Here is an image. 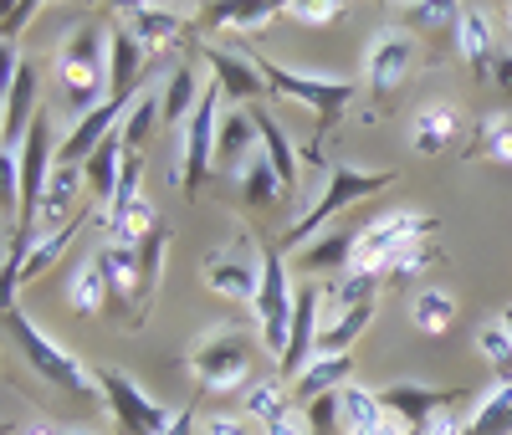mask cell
Returning <instances> with one entry per match:
<instances>
[{"label":"cell","instance_id":"f1b7e54d","mask_svg":"<svg viewBox=\"0 0 512 435\" xmlns=\"http://www.w3.org/2000/svg\"><path fill=\"white\" fill-rule=\"evenodd\" d=\"M67 302H72V313H82V318H93V313L108 308V277H103V267H98V256H93V261H82V267L72 272V282H67Z\"/></svg>","mask_w":512,"mask_h":435},{"label":"cell","instance_id":"db71d44e","mask_svg":"<svg viewBox=\"0 0 512 435\" xmlns=\"http://www.w3.org/2000/svg\"><path fill=\"white\" fill-rule=\"evenodd\" d=\"M507 21H512V6H507Z\"/></svg>","mask_w":512,"mask_h":435},{"label":"cell","instance_id":"3957f363","mask_svg":"<svg viewBox=\"0 0 512 435\" xmlns=\"http://www.w3.org/2000/svg\"><path fill=\"white\" fill-rule=\"evenodd\" d=\"M395 185V174L390 169H354V164H333V174H328V185H323V195H318V205L308 210V215H297L292 221V231L277 241V251L287 256V251H297V246H313V236H318V226L323 221H333L344 205H354V200H369V195H379V190H390Z\"/></svg>","mask_w":512,"mask_h":435},{"label":"cell","instance_id":"74e56055","mask_svg":"<svg viewBox=\"0 0 512 435\" xmlns=\"http://www.w3.org/2000/svg\"><path fill=\"white\" fill-rule=\"evenodd\" d=\"M477 343H482V354H487V364H492L497 384H512V338L502 333V323H487Z\"/></svg>","mask_w":512,"mask_h":435},{"label":"cell","instance_id":"d4e9b609","mask_svg":"<svg viewBox=\"0 0 512 435\" xmlns=\"http://www.w3.org/2000/svg\"><path fill=\"white\" fill-rule=\"evenodd\" d=\"M354 241L359 231H328L303 251V272H323V277H349V261H354Z\"/></svg>","mask_w":512,"mask_h":435},{"label":"cell","instance_id":"cb8c5ba5","mask_svg":"<svg viewBox=\"0 0 512 435\" xmlns=\"http://www.w3.org/2000/svg\"><path fill=\"white\" fill-rule=\"evenodd\" d=\"M251 118H256V134H262V154H267V164L277 169L282 190L297 195V154H292V144H287V134H282V123L267 118V108H251Z\"/></svg>","mask_w":512,"mask_h":435},{"label":"cell","instance_id":"8fae6325","mask_svg":"<svg viewBox=\"0 0 512 435\" xmlns=\"http://www.w3.org/2000/svg\"><path fill=\"white\" fill-rule=\"evenodd\" d=\"M36 123V67L16 62V47H6V123H0V139H6V154L21 149V128Z\"/></svg>","mask_w":512,"mask_h":435},{"label":"cell","instance_id":"5b68a950","mask_svg":"<svg viewBox=\"0 0 512 435\" xmlns=\"http://www.w3.org/2000/svg\"><path fill=\"white\" fill-rule=\"evenodd\" d=\"M251 67L267 77L272 93L313 108V113H318V128L338 123V118L349 113V103H354V82H344V77H308V72H292V67H282V62H267V57H256Z\"/></svg>","mask_w":512,"mask_h":435},{"label":"cell","instance_id":"7a4b0ae2","mask_svg":"<svg viewBox=\"0 0 512 435\" xmlns=\"http://www.w3.org/2000/svg\"><path fill=\"white\" fill-rule=\"evenodd\" d=\"M6 333L16 338V348H21V359L47 379V384H57L62 395H77V400H98V374H88L82 369V359L72 354L67 343H57V338H47L41 333L16 302L6 308Z\"/></svg>","mask_w":512,"mask_h":435},{"label":"cell","instance_id":"44dd1931","mask_svg":"<svg viewBox=\"0 0 512 435\" xmlns=\"http://www.w3.org/2000/svg\"><path fill=\"white\" fill-rule=\"evenodd\" d=\"M205 62L216 67V87L231 98V103H262V93H267V77L256 72V67H246L241 57H231V52H216V47H205Z\"/></svg>","mask_w":512,"mask_h":435},{"label":"cell","instance_id":"9c48e42d","mask_svg":"<svg viewBox=\"0 0 512 435\" xmlns=\"http://www.w3.org/2000/svg\"><path fill=\"white\" fill-rule=\"evenodd\" d=\"M98 389H103V400L113 405L123 435H164L169 425H175V415H169L159 400H149L144 389L128 379V374H118V369H103L98 374Z\"/></svg>","mask_w":512,"mask_h":435},{"label":"cell","instance_id":"d6986e66","mask_svg":"<svg viewBox=\"0 0 512 435\" xmlns=\"http://www.w3.org/2000/svg\"><path fill=\"white\" fill-rule=\"evenodd\" d=\"M456 134H461V113H456L451 103H425V108L415 113V123H410V144H415L425 159L441 154V149H451Z\"/></svg>","mask_w":512,"mask_h":435},{"label":"cell","instance_id":"5bb4252c","mask_svg":"<svg viewBox=\"0 0 512 435\" xmlns=\"http://www.w3.org/2000/svg\"><path fill=\"white\" fill-rule=\"evenodd\" d=\"M410 62H415V36H405V31H384L374 47H369V93L384 103L395 93V87L405 82V72H410Z\"/></svg>","mask_w":512,"mask_h":435},{"label":"cell","instance_id":"f5cc1de1","mask_svg":"<svg viewBox=\"0 0 512 435\" xmlns=\"http://www.w3.org/2000/svg\"><path fill=\"white\" fill-rule=\"evenodd\" d=\"M62 435H93V430H62Z\"/></svg>","mask_w":512,"mask_h":435},{"label":"cell","instance_id":"f6af8a7d","mask_svg":"<svg viewBox=\"0 0 512 435\" xmlns=\"http://www.w3.org/2000/svg\"><path fill=\"white\" fill-rule=\"evenodd\" d=\"M31 16H36V0H26V6H16V11H6V26H0V36H6V47H16V31H21Z\"/></svg>","mask_w":512,"mask_h":435},{"label":"cell","instance_id":"8992f818","mask_svg":"<svg viewBox=\"0 0 512 435\" xmlns=\"http://www.w3.org/2000/svg\"><path fill=\"white\" fill-rule=\"evenodd\" d=\"M256 364V338L241 333V328H216L195 354H190V374L195 384L205 389V395H226V389H236Z\"/></svg>","mask_w":512,"mask_h":435},{"label":"cell","instance_id":"60d3db41","mask_svg":"<svg viewBox=\"0 0 512 435\" xmlns=\"http://www.w3.org/2000/svg\"><path fill=\"white\" fill-rule=\"evenodd\" d=\"M282 16L303 21V26H333L344 16V6H338V0H292V6H282Z\"/></svg>","mask_w":512,"mask_h":435},{"label":"cell","instance_id":"603a6c76","mask_svg":"<svg viewBox=\"0 0 512 435\" xmlns=\"http://www.w3.org/2000/svg\"><path fill=\"white\" fill-rule=\"evenodd\" d=\"M108 231H113V241H123V246H144L159 226H154V205L134 190V195H118L113 205H108Z\"/></svg>","mask_w":512,"mask_h":435},{"label":"cell","instance_id":"e575fe53","mask_svg":"<svg viewBox=\"0 0 512 435\" xmlns=\"http://www.w3.org/2000/svg\"><path fill=\"white\" fill-rule=\"evenodd\" d=\"M466 435H512V384H497L482 400V410L472 415Z\"/></svg>","mask_w":512,"mask_h":435},{"label":"cell","instance_id":"30bf717a","mask_svg":"<svg viewBox=\"0 0 512 435\" xmlns=\"http://www.w3.org/2000/svg\"><path fill=\"white\" fill-rule=\"evenodd\" d=\"M318 308H323V287H303L297 292V308H292V333H287V348H282V359H277V374L297 384V374H303L313 359H318Z\"/></svg>","mask_w":512,"mask_h":435},{"label":"cell","instance_id":"681fc988","mask_svg":"<svg viewBox=\"0 0 512 435\" xmlns=\"http://www.w3.org/2000/svg\"><path fill=\"white\" fill-rule=\"evenodd\" d=\"M384 415H390V410H384ZM374 435H410V425H400V420L390 415V420H384V425H379Z\"/></svg>","mask_w":512,"mask_h":435},{"label":"cell","instance_id":"f907efd6","mask_svg":"<svg viewBox=\"0 0 512 435\" xmlns=\"http://www.w3.org/2000/svg\"><path fill=\"white\" fill-rule=\"evenodd\" d=\"M497 323H502V333L512 338V308H502V318H497Z\"/></svg>","mask_w":512,"mask_h":435},{"label":"cell","instance_id":"8d00e7d4","mask_svg":"<svg viewBox=\"0 0 512 435\" xmlns=\"http://www.w3.org/2000/svg\"><path fill=\"white\" fill-rule=\"evenodd\" d=\"M277 16H282V6H210L205 11V21H226L231 31H256Z\"/></svg>","mask_w":512,"mask_h":435},{"label":"cell","instance_id":"7bdbcfd3","mask_svg":"<svg viewBox=\"0 0 512 435\" xmlns=\"http://www.w3.org/2000/svg\"><path fill=\"white\" fill-rule=\"evenodd\" d=\"M405 21H415L420 31H441L446 21H461V6H405Z\"/></svg>","mask_w":512,"mask_h":435},{"label":"cell","instance_id":"d590c367","mask_svg":"<svg viewBox=\"0 0 512 435\" xmlns=\"http://www.w3.org/2000/svg\"><path fill=\"white\" fill-rule=\"evenodd\" d=\"M154 123H164V113H159V93H144L134 108H128V118H123V149L128 154H139L144 144H149V134H154Z\"/></svg>","mask_w":512,"mask_h":435},{"label":"cell","instance_id":"b9f144b4","mask_svg":"<svg viewBox=\"0 0 512 435\" xmlns=\"http://www.w3.org/2000/svg\"><path fill=\"white\" fill-rule=\"evenodd\" d=\"M159 267H164V231H154L144 246H139V282H144V302L154 297L159 287Z\"/></svg>","mask_w":512,"mask_h":435},{"label":"cell","instance_id":"52a82bcc","mask_svg":"<svg viewBox=\"0 0 512 435\" xmlns=\"http://www.w3.org/2000/svg\"><path fill=\"white\" fill-rule=\"evenodd\" d=\"M221 87L216 82H205V93H200V108L195 118L185 123V134H180V174L175 180H185V195H195L205 185V174L210 164H216V144H221Z\"/></svg>","mask_w":512,"mask_h":435},{"label":"cell","instance_id":"f546056e","mask_svg":"<svg viewBox=\"0 0 512 435\" xmlns=\"http://www.w3.org/2000/svg\"><path fill=\"white\" fill-rule=\"evenodd\" d=\"M297 410H303V405L292 400V389H287V384H251V389H246V415H251V420H262L267 430L282 425V420H292Z\"/></svg>","mask_w":512,"mask_h":435},{"label":"cell","instance_id":"83f0119b","mask_svg":"<svg viewBox=\"0 0 512 435\" xmlns=\"http://www.w3.org/2000/svg\"><path fill=\"white\" fill-rule=\"evenodd\" d=\"M241 200H246L251 210H277V205L287 200V190H282V180H277V169L267 164V154H256V159L241 169Z\"/></svg>","mask_w":512,"mask_h":435},{"label":"cell","instance_id":"4fadbf2b","mask_svg":"<svg viewBox=\"0 0 512 435\" xmlns=\"http://www.w3.org/2000/svg\"><path fill=\"white\" fill-rule=\"evenodd\" d=\"M98 267H103V277H108V308H118V313H139V302H144L139 246H123V241L98 246Z\"/></svg>","mask_w":512,"mask_h":435},{"label":"cell","instance_id":"c3c4849f","mask_svg":"<svg viewBox=\"0 0 512 435\" xmlns=\"http://www.w3.org/2000/svg\"><path fill=\"white\" fill-rule=\"evenodd\" d=\"M190 430H195V415H190V410H180V415H175V425H169L164 435H190Z\"/></svg>","mask_w":512,"mask_h":435},{"label":"cell","instance_id":"bcb514c9","mask_svg":"<svg viewBox=\"0 0 512 435\" xmlns=\"http://www.w3.org/2000/svg\"><path fill=\"white\" fill-rule=\"evenodd\" d=\"M492 77H497V87H502V93L512 98V52H502V57L492 62Z\"/></svg>","mask_w":512,"mask_h":435},{"label":"cell","instance_id":"484cf974","mask_svg":"<svg viewBox=\"0 0 512 435\" xmlns=\"http://www.w3.org/2000/svg\"><path fill=\"white\" fill-rule=\"evenodd\" d=\"M456 47H461L466 62H472L477 77H492L497 52H492V26H487L482 11H461V21H456Z\"/></svg>","mask_w":512,"mask_h":435},{"label":"cell","instance_id":"ba28073f","mask_svg":"<svg viewBox=\"0 0 512 435\" xmlns=\"http://www.w3.org/2000/svg\"><path fill=\"white\" fill-rule=\"evenodd\" d=\"M256 323H262V333H267V348L282 359V348H287V333H292V308H297V292L287 287V261H282V251L272 246L267 256H262V287H256Z\"/></svg>","mask_w":512,"mask_h":435},{"label":"cell","instance_id":"9a60e30c","mask_svg":"<svg viewBox=\"0 0 512 435\" xmlns=\"http://www.w3.org/2000/svg\"><path fill=\"white\" fill-rule=\"evenodd\" d=\"M144 62H149V52L134 41V31H108V98L113 103H123V108H134L139 98V77H144Z\"/></svg>","mask_w":512,"mask_h":435},{"label":"cell","instance_id":"836d02e7","mask_svg":"<svg viewBox=\"0 0 512 435\" xmlns=\"http://www.w3.org/2000/svg\"><path fill=\"white\" fill-rule=\"evenodd\" d=\"M492 164H512V113H487L477 118V149Z\"/></svg>","mask_w":512,"mask_h":435},{"label":"cell","instance_id":"7dc6e473","mask_svg":"<svg viewBox=\"0 0 512 435\" xmlns=\"http://www.w3.org/2000/svg\"><path fill=\"white\" fill-rule=\"evenodd\" d=\"M205 435H246V425H241V420H226V415H216V420L205 425Z\"/></svg>","mask_w":512,"mask_h":435},{"label":"cell","instance_id":"4dcf8cb0","mask_svg":"<svg viewBox=\"0 0 512 435\" xmlns=\"http://www.w3.org/2000/svg\"><path fill=\"white\" fill-rule=\"evenodd\" d=\"M77 180H82V169L77 164H57L52 169V180H47V195H41V221L47 226H72L67 221V210H72V200H77Z\"/></svg>","mask_w":512,"mask_h":435},{"label":"cell","instance_id":"2e32d148","mask_svg":"<svg viewBox=\"0 0 512 435\" xmlns=\"http://www.w3.org/2000/svg\"><path fill=\"white\" fill-rule=\"evenodd\" d=\"M344 384H354V354H318L292 384V400L297 405H313L323 395H338Z\"/></svg>","mask_w":512,"mask_h":435},{"label":"cell","instance_id":"816d5d0a","mask_svg":"<svg viewBox=\"0 0 512 435\" xmlns=\"http://www.w3.org/2000/svg\"><path fill=\"white\" fill-rule=\"evenodd\" d=\"M21 435H57V430H47V425H26Z\"/></svg>","mask_w":512,"mask_h":435},{"label":"cell","instance_id":"7402d4cb","mask_svg":"<svg viewBox=\"0 0 512 435\" xmlns=\"http://www.w3.org/2000/svg\"><path fill=\"white\" fill-rule=\"evenodd\" d=\"M200 93H205V87H200V72H195L190 62H180L175 72H169L164 93H159V113H164V123L185 134V123H190L195 108H200Z\"/></svg>","mask_w":512,"mask_h":435},{"label":"cell","instance_id":"f35d334b","mask_svg":"<svg viewBox=\"0 0 512 435\" xmlns=\"http://www.w3.org/2000/svg\"><path fill=\"white\" fill-rule=\"evenodd\" d=\"M303 420L313 435H344V395H323V400L303 405Z\"/></svg>","mask_w":512,"mask_h":435},{"label":"cell","instance_id":"277c9868","mask_svg":"<svg viewBox=\"0 0 512 435\" xmlns=\"http://www.w3.org/2000/svg\"><path fill=\"white\" fill-rule=\"evenodd\" d=\"M431 231H436V221H431V215H420V210H390V215H379V221H369L359 231L349 272L354 277H384V267H390L405 246H420Z\"/></svg>","mask_w":512,"mask_h":435},{"label":"cell","instance_id":"4316f807","mask_svg":"<svg viewBox=\"0 0 512 435\" xmlns=\"http://www.w3.org/2000/svg\"><path fill=\"white\" fill-rule=\"evenodd\" d=\"M77 226H82V221H72V226H62V231H52L47 241H36V246L26 251V261H21V267H16V272L6 277V297H11V292H16L21 282H36L41 272H47V267H52V261H57V256H62L67 246H72V236H77Z\"/></svg>","mask_w":512,"mask_h":435},{"label":"cell","instance_id":"6da1fadb","mask_svg":"<svg viewBox=\"0 0 512 435\" xmlns=\"http://www.w3.org/2000/svg\"><path fill=\"white\" fill-rule=\"evenodd\" d=\"M57 77H62V98L67 113L88 118L93 108H103V82H108V31L98 21H82L57 52Z\"/></svg>","mask_w":512,"mask_h":435},{"label":"cell","instance_id":"ac0fdd59","mask_svg":"<svg viewBox=\"0 0 512 435\" xmlns=\"http://www.w3.org/2000/svg\"><path fill=\"white\" fill-rule=\"evenodd\" d=\"M205 287L221 292V297H231V302H256L262 267H251L246 256H210V261H205Z\"/></svg>","mask_w":512,"mask_h":435},{"label":"cell","instance_id":"e0dca14e","mask_svg":"<svg viewBox=\"0 0 512 435\" xmlns=\"http://www.w3.org/2000/svg\"><path fill=\"white\" fill-rule=\"evenodd\" d=\"M256 154H262V134H256V118H251V113H241V108H231V113L221 118L216 164H221L226 174H236V169H246Z\"/></svg>","mask_w":512,"mask_h":435},{"label":"cell","instance_id":"7c38bea8","mask_svg":"<svg viewBox=\"0 0 512 435\" xmlns=\"http://www.w3.org/2000/svg\"><path fill=\"white\" fill-rule=\"evenodd\" d=\"M466 400V389H425V384H390L379 395V405L390 410L400 425H410V430H420L425 420H436L441 410H456Z\"/></svg>","mask_w":512,"mask_h":435},{"label":"cell","instance_id":"ab89813d","mask_svg":"<svg viewBox=\"0 0 512 435\" xmlns=\"http://www.w3.org/2000/svg\"><path fill=\"white\" fill-rule=\"evenodd\" d=\"M374 287H379V277H338V287L328 292L333 297V308L338 313H354V308H369V302H374Z\"/></svg>","mask_w":512,"mask_h":435},{"label":"cell","instance_id":"1f68e13d","mask_svg":"<svg viewBox=\"0 0 512 435\" xmlns=\"http://www.w3.org/2000/svg\"><path fill=\"white\" fill-rule=\"evenodd\" d=\"M344 395V435H374L384 420V405H379V395H369V389H359V384H344L338 389Z\"/></svg>","mask_w":512,"mask_h":435},{"label":"cell","instance_id":"d6a6232c","mask_svg":"<svg viewBox=\"0 0 512 435\" xmlns=\"http://www.w3.org/2000/svg\"><path fill=\"white\" fill-rule=\"evenodd\" d=\"M410 318H415L420 333H446V328L456 323V302H451V292L425 287V292H415V302H410Z\"/></svg>","mask_w":512,"mask_h":435},{"label":"cell","instance_id":"ee69618b","mask_svg":"<svg viewBox=\"0 0 512 435\" xmlns=\"http://www.w3.org/2000/svg\"><path fill=\"white\" fill-rule=\"evenodd\" d=\"M410 435H466V425L456 420V410H441L436 420H425L420 430H410Z\"/></svg>","mask_w":512,"mask_h":435},{"label":"cell","instance_id":"ffe728a7","mask_svg":"<svg viewBox=\"0 0 512 435\" xmlns=\"http://www.w3.org/2000/svg\"><path fill=\"white\" fill-rule=\"evenodd\" d=\"M128 31H134V41L149 57L185 41V21L175 11H164V6H134V11H128Z\"/></svg>","mask_w":512,"mask_h":435}]
</instances>
